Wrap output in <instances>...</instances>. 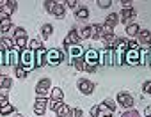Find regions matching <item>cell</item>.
Returning a JSON list of instances; mask_svg holds the SVG:
<instances>
[{
  "label": "cell",
  "mask_w": 151,
  "mask_h": 117,
  "mask_svg": "<svg viewBox=\"0 0 151 117\" xmlns=\"http://www.w3.org/2000/svg\"><path fill=\"white\" fill-rule=\"evenodd\" d=\"M77 87H78V91H80L84 96H91V94L94 92V89H96V85H94L91 80H87V78H80L78 83H77Z\"/></svg>",
  "instance_id": "11"
},
{
  "label": "cell",
  "mask_w": 151,
  "mask_h": 117,
  "mask_svg": "<svg viewBox=\"0 0 151 117\" xmlns=\"http://www.w3.org/2000/svg\"><path fill=\"white\" fill-rule=\"evenodd\" d=\"M100 64L101 66H114V51L112 50L100 51Z\"/></svg>",
  "instance_id": "15"
},
{
  "label": "cell",
  "mask_w": 151,
  "mask_h": 117,
  "mask_svg": "<svg viewBox=\"0 0 151 117\" xmlns=\"http://www.w3.org/2000/svg\"><path fill=\"white\" fill-rule=\"evenodd\" d=\"M117 14H119V23L130 25V23H133V20H135L137 11H135L133 7H130V9H121V13H117Z\"/></svg>",
  "instance_id": "10"
},
{
  "label": "cell",
  "mask_w": 151,
  "mask_h": 117,
  "mask_svg": "<svg viewBox=\"0 0 151 117\" xmlns=\"http://www.w3.org/2000/svg\"><path fill=\"white\" fill-rule=\"evenodd\" d=\"M84 61H86V71L87 73H94L100 66V51L94 48L86 50L84 53Z\"/></svg>",
  "instance_id": "1"
},
{
  "label": "cell",
  "mask_w": 151,
  "mask_h": 117,
  "mask_svg": "<svg viewBox=\"0 0 151 117\" xmlns=\"http://www.w3.org/2000/svg\"><path fill=\"white\" fill-rule=\"evenodd\" d=\"M117 23H119V14H117V13H110V14L105 18V23H103V25H105L107 29L114 30V29L117 27Z\"/></svg>",
  "instance_id": "18"
},
{
  "label": "cell",
  "mask_w": 151,
  "mask_h": 117,
  "mask_svg": "<svg viewBox=\"0 0 151 117\" xmlns=\"http://www.w3.org/2000/svg\"><path fill=\"white\" fill-rule=\"evenodd\" d=\"M116 108H117V103H116L114 99H110V98H107V99H103V101L100 103V110H101L105 115H107V113H114Z\"/></svg>",
  "instance_id": "14"
},
{
  "label": "cell",
  "mask_w": 151,
  "mask_h": 117,
  "mask_svg": "<svg viewBox=\"0 0 151 117\" xmlns=\"http://www.w3.org/2000/svg\"><path fill=\"white\" fill-rule=\"evenodd\" d=\"M66 53L59 48H50L46 50V64L48 66H59L60 62H64Z\"/></svg>",
  "instance_id": "3"
},
{
  "label": "cell",
  "mask_w": 151,
  "mask_h": 117,
  "mask_svg": "<svg viewBox=\"0 0 151 117\" xmlns=\"http://www.w3.org/2000/svg\"><path fill=\"white\" fill-rule=\"evenodd\" d=\"M13 23H11V16L7 13H0V32L2 34H7L11 30Z\"/></svg>",
  "instance_id": "16"
},
{
  "label": "cell",
  "mask_w": 151,
  "mask_h": 117,
  "mask_svg": "<svg viewBox=\"0 0 151 117\" xmlns=\"http://www.w3.org/2000/svg\"><path fill=\"white\" fill-rule=\"evenodd\" d=\"M0 66H6V51L0 50Z\"/></svg>",
  "instance_id": "44"
},
{
  "label": "cell",
  "mask_w": 151,
  "mask_h": 117,
  "mask_svg": "<svg viewBox=\"0 0 151 117\" xmlns=\"http://www.w3.org/2000/svg\"><path fill=\"white\" fill-rule=\"evenodd\" d=\"M96 6L101 9H109L112 6V0H96Z\"/></svg>",
  "instance_id": "39"
},
{
  "label": "cell",
  "mask_w": 151,
  "mask_h": 117,
  "mask_svg": "<svg viewBox=\"0 0 151 117\" xmlns=\"http://www.w3.org/2000/svg\"><path fill=\"white\" fill-rule=\"evenodd\" d=\"M50 91H52V80L41 78L36 85V98H50Z\"/></svg>",
  "instance_id": "4"
},
{
  "label": "cell",
  "mask_w": 151,
  "mask_h": 117,
  "mask_svg": "<svg viewBox=\"0 0 151 117\" xmlns=\"http://www.w3.org/2000/svg\"><path fill=\"white\" fill-rule=\"evenodd\" d=\"M43 7H45L46 13H52L53 7H55V2H53V0H45V2H43Z\"/></svg>",
  "instance_id": "38"
},
{
  "label": "cell",
  "mask_w": 151,
  "mask_h": 117,
  "mask_svg": "<svg viewBox=\"0 0 151 117\" xmlns=\"http://www.w3.org/2000/svg\"><path fill=\"white\" fill-rule=\"evenodd\" d=\"M18 11V2L16 0H6V7H4V13H7L9 16L14 14Z\"/></svg>",
  "instance_id": "24"
},
{
  "label": "cell",
  "mask_w": 151,
  "mask_h": 117,
  "mask_svg": "<svg viewBox=\"0 0 151 117\" xmlns=\"http://www.w3.org/2000/svg\"><path fill=\"white\" fill-rule=\"evenodd\" d=\"M62 4H64V7H69L73 11L78 9V2H77V0H66V2H62Z\"/></svg>",
  "instance_id": "37"
},
{
  "label": "cell",
  "mask_w": 151,
  "mask_h": 117,
  "mask_svg": "<svg viewBox=\"0 0 151 117\" xmlns=\"http://www.w3.org/2000/svg\"><path fill=\"white\" fill-rule=\"evenodd\" d=\"M71 112H73V108H69L64 101L59 105V108L55 110V113H57V117H71Z\"/></svg>",
  "instance_id": "22"
},
{
  "label": "cell",
  "mask_w": 151,
  "mask_h": 117,
  "mask_svg": "<svg viewBox=\"0 0 151 117\" xmlns=\"http://www.w3.org/2000/svg\"><path fill=\"white\" fill-rule=\"evenodd\" d=\"M114 30H110V29H107L103 23H94V25H91V39H96V41H101L107 34H112Z\"/></svg>",
  "instance_id": "5"
},
{
  "label": "cell",
  "mask_w": 151,
  "mask_h": 117,
  "mask_svg": "<svg viewBox=\"0 0 151 117\" xmlns=\"http://www.w3.org/2000/svg\"><path fill=\"white\" fill-rule=\"evenodd\" d=\"M142 92L147 94V96H151V80H147V82L142 83Z\"/></svg>",
  "instance_id": "41"
},
{
  "label": "cell",
  "mask_w": 151,
  "mask_h": 117,
  "mask_svg": "<svg viewBox=\"0 0 151 117\" xmlns=\"http://www.w3.org/2000/svg\"><path fill=\"white\" fill-rule=\"evenodd\" d=\"M11 85H13L11 76H7V75H0V91H9Z\"/></svg>",
  "instance_id": "26"
},
{
  "label": "cell",
  "mask_w": 151,
  "mask_h": 117,
  "mask_svg": "<svg viewBox=\"0 0 151 117\" xmlns=\"http://www.w3.org/2000/svg\"><path fill=\"white\" fill-rule=\"evenodd\" d=\"M71 117H84V110L82 108H73V112H71Z\"/></svg>",
  "instance_id": "43"
},
{
  "label": "cell",
  "mask_w": 151,
  "mask_h": 117,
  "mask_svg": "<svg viewBox=\"0 0 151 117\" xmlns=\"http://www.w3.org/2000/svg\"><path fill=\"white\" fill-rule=\"evenodd\" d=\"M137 39V43H139V46H142V48H147L149 44H151V30H147V29H140V32H139V36L135 37Z\"/></svg>",
  "instance_id": "12"
},
{
  "label": "cell",
  "mask_w": 151,
  "mask_h": 117,
  "mask_svg": "<svg viewBox=\"0 0 151 117\" xmlns=\"http://www.w3.org/2000/svg\"><path fill=\"white\" fill-rule=\"evenodd\" d=\"M124 64L139 66L140 64V50H126L124 51Z\"/></svg>",
  "instance_id": "9"
},
{
  "label": "cell",
  "mask_w": 151,
  "mask_h": 117,
  "mask_svg": "<svg viewBox=\"0 0 151 117\" xmlns=\"http://www.w3.org/2000/svg\"><path fill=\"white\" fill-rule=\"evenodd\" d=\"M34 58H36V68L46 66V48H41V50L34 51Z\"/></svg>",
  "instance_id": "17"
},
{
  "label": "cell",
  "mask_w": 151,
  "mask_h": 117,
  "mask_svg": "<svg viewBox=\"0 0 151 117\" xmlns=\"http://www.w3.org/2000/svg\"><path fill=\"white\" fill-rule=\"evenodd\" d=\"M14 75H16L20 80H23V78H27V75H29V73H27L22 66H18V68H14Z\"/></svg>",
  "instance_id": "36"
},
{
  "label": "cell",
  "mask_w": 151,
  "mask_h": 117,
  "mask_svg": "<svg viewBox=\"0 0 151 117\" xmlns=\"http://www.w3.org/2000/svg\"><path fill=\"white\" fill-rule=\"evenodd\" d=\"M52 34H53V25H52V23H45V25L41 27V37H43V39H48Z\"/></svg>",
  "instance_id": "31"
},
{
  "label": "cell",
  "mask_w": 151,
  "mask_h": 117,
  "mask_svg": "<svg viewBox=\"0 0 151 117\" xmlns=\"http://www.w3.org/2000/svg\"><path fill=\"white\" fill-rule=\"evenodd\" d=\"M121 117H140V112L135 108H130V110H124Z\"/></svg>",
  "instance_id": "35"
},
{
  "label": "cell",
  "mask_w": 151,
  "mask_h": 117,
  "mask_svg": "<svg viewBox=\"0 0 151 117\" xmlns=\"http://www.w3.org/2000/svg\"><path fill=\"white\" fill-rule=\"evenodd\" d=\"M75 18L77 20H89V9L86 6H78V9L75 11Z\"/></svg>",
  "instance_id": "25"
},
{
  "label": "cell",
  "mask_w": 151,
  "mask_h": 117,
  "mask_svg": "<svg viewBox=\"0 0 151 117\" xmlns=\"http://www.w3.org/2000/svg\"><path fill=\"white\" fill-rule=\"evenodd\" d=\"M75 44H80V36H78V30H77V29H71V30L68 32V36L64 37L62 46L68 50L69 46H75Z\"/></svg>",
  "instance_id": "8"
},
{
  "label": "cell",
  "mask_w": 151,
  "mask_h": 117,
  "mask_svg": "<svg viewBox=\"0 0 151 117\" xmlns=\"http://www.w3.org/2000/svg\"><path fill=\"white\" fill-rule=\"evenodd\" d=\"M139 32H140V27L133 21V23H130V25H126V34H128V37L130 39H135L137 36H139Z\"/></svg>",
  "instance_id": "23"
},
{
  "label": "cell",
  "mask_w": 151,
  "mask_h": 117,
  "mask_svg": "<svg viewBox=\"0 0 151 117\" xmlns=\"http://www.w3.org/2000/svg\"><path fill=\"white\" fill-rule=\"evenodd\" d=\"M78 36H80V39H91V25H86L84 29H80Z\"/></svg>",
  "instance_id": "33"
},
{
  "label": "cell",
  "mask_w": 151,
  "mask_h": 117,
  "mask_svg": "<svg viewBox=\"0 0 151 117\" xmlns=\"http://www.w3.org/2000/svg\"><path fill=\"white\" fill-rule=\"evenodd\" d=\"M121 6H123V9H130L133 4L130 2V0H123V2H121Z\"/></svg>",
  "instance_id": "45"
},
{
  "label": "cell",
  "mask_w": 151,
  "mask_h": 117,
  "mask_svg": "<svg viewBox=\"0 0 151 117\" xmlns=\"http://www.w3.org/2000/svg\"><path fill=\"white\" fill-rule=\"evenodd\" d=\"M9 117H23V115H22L20 112H14V113H13V115H9Z\"/></svg>",
  "instance_id": "47"
},
{
  "label": "cell",
  "mask_w": 151,
  "mask_h": 117,
  "mask_svg": "<svg viewBox=\"0 0 151 117\" xmlns=\"http://www.w3.org/2000/svg\"><path fill=\"white\" fill-rule=\"evenodd\" d=\"M20 66H22L27 73H30V71H34V69H36L34 51H30V50H23V51L20 53Z\"/></svg>",
  "instance_id": "2"
},
{
  "label": "cell",
  "mask_w": 151,
  "mask_h": 117,
  "mask_svg": "<svg viewBox=\"0 0 151 117\" xmlns=\"http://www.w3.org/2000/svg\"><path fill=\"white\" fill-rule=\"evenodd\" d=\"M50 101H64V91L60 87H52L50 91Z\"/></svg>",
  "instance_id": "21"
},
{
  "label": "cell",
  "mask_w": 151,
  "mask_h": 117,
  "mask_svg": "<svg viewBox=\"0 0 151 117\" xmlns=\"http://www.w3.org/2000/svg\"><path fill=\"white\" fill-rule=\"evenodd\" d=\"M14 48V41L11 39V37H2L0 39V50H4V51H7V50H13Z\"/></svg>",
  "instance_id": "29"
},
{
  "label": "cell",
  "mask_w": 151,
  "mask_h": 117,
  "mask_svg": "<svg viewBox=\"0 0 151 117\" xmlns=\"http://www.w3.org/2000/svg\"><path fill=\"white\" fill-rule=\"evenodd\" d=\"M46 108H48V98H36V101H34V113L41 117L46 112Z\"/></svg>",
  "instance_id": "13"
},
{
  "label": "cell",
  "mask_w": 151,
  "mask_h": 117,
  "mask_svg": "<svg viewBox=\"0 0 151 117\" xmlns=\"http://www.w3.org/2000/svg\"><path fill=\"white\" fill-rule=\"evenodd\" d=\"M128 50H140L137 39H128Z\"/></svg>",
  "instance_id": "42"
},
{
  "label": "cell",
  "mask_w": 151,
  "mask_h": 117,
  "mask_svg": "<svg viewBox=\"0 0 151 117\" xmlns=\"http://www.w3.org/2000/svg\"><path fill=\"white\" fill-rule=\"evenodd\" d=\"M52 14H53L55 18H64V14H66V7H64V4H60V2H55V7H53Z\"/></svg>",
  "instance_id": "30"
},
{
  "label": "cell",
  "mask_w": 151,
  "mask_h": 117,
  "mask_svg": "<svg viewBox=\"0 0 151 117\" xmlns=\"http://www.w3.org/2000/svg\"><path fill=\"white\" fill-rule=\"evenodd\" d=\"M71 66L77 69V71H86V61H84V57L71 58Z\"/></svg>",
  "instance_id": "27"
},
{
  "label": "cell",
  "mask_w": 151,
  "mask_h": 117,
  "mask_svg": "<svg viewBox=\"0 0 151 117\" xmlns=\"http://www.w3.org/2000/svg\"><path fill=\"white\" fill-rule=\"evenodd\" d=\"M89 113H91V117H105V113L100 110V105H94V106L91 108V112H89Z\"/></svg>",
  "instance_id": "34"
},
{
  "label": "cell",
  "mask_w": 151,
  "mask_h": 117,
  "mask_svg": "<svg viewBox=\"0 0 151 117\" xmlns=\"http://www.w3.org/2000/svg\"><path fill=\"white\" fill-rule=\"evenodd\" d=\"M20 50L18 48H13V50H7L6 51V66H13V68H18L20 66Z\"/></svg>",
  "instance_id": "7"
},
{
  "label": "cell",
  "mask_w": 151,
  "mask_h": 117,
  "mask_svg": "<svg viewBox=\"0 0 151 117\" xmlns=\"http://www.w3.org/2000/svg\"><path fill=\"white\" fill-rule=\"evenodd\" d=\"M68 53H69L71 58H77V57H84L86 50H84L82 44H75V46H69V48H68Z\"/></svg>",
  "instance_id": "20"
},
{
  "label": "cell",
  "mask_w": 151,
  "mask_h": 117,
  "mask_svg": "<svg viewBox=\"0 0 151 117\" xmlns=\"http://www.w3.org/2000/svg\"><path fill=\"white\" fill-rule=\"evenodd\" d=\"M116 103H117L119 106H123L124 110H130V108H133L135 99H133V96H132L130 92L121 91V92H117V99H116Z\"/></svg>",
  "instance_id": "6"
},
{
  "label": "cell",
  "mask_w": 151,
  "mask_h": 117,
  "mask_svg": "<svg viewBox=\"0 0 151 117\" xmlns=\"http://www.w3.org/2000/svg\"><path fill=\"white\" fill-rule=\"evenodd\" d=\"M41 48H43V41H41V39H37V37L29 39L27 50H30V51H37V50H41Z\"/></svg>",
  "instance_id": "28"
},
{
  "label": "cell",
  "mask_w": 151,
  "mask_h": 117,
  "mask_svg": "<svg viewBox=\"0 0 151 117\" xmlns=\"http://www.w3.org/2000/svg\"><path fill=\"white\" fill-rule=\"evenodd\" d=\"M144 115H146V117H151V105H147V106L144 108Z\"/></svg>",
  "instance_id": "46"
},
{
  "label": "cell",
  "mask_w": 151,
  "mask_h": 117,
  "mask_svg": "<svg viewBox=\"0 0 151 117\" xmlns=\"http://www.w3.org/2000/svg\"><path fill=\"white\" fill-rule=\"evenodd\" d=\"M140 64L151 68V44L144 50H140Z\"/></svg>",
  "instance_id": "19"
},
{
  "label": "cell",
  "mask_w": 151,
  "mask_h": 117,
  "mask_svg": "<svg viewBox=\"0 0 151 117\" xmlns=\"http://www.w3.org/2000/svg\"><path fill=\"white\" fill-rule=\"evenodd\" d=\"M114 50L126 51V50H128V39H126V37H119V39H117V43H116V46H114Z\"/></svg>",
  "instance_id": "32"
},
{
  "label": "cell",
  "mask_w": 151,
  "mask_h": 117,
  "mask_svg": "<svg viewBox=\"0 0 151 117\" xmlns=\"http://www.w3.org/2000/svg\"><path fill=\"white\" fill-rule=\"evenodd\" d=\"M14 37H29V36H27V30L23 27H16L14 29Z\"/></svg>",
  "instance_id": "40"
}]
</instances>
